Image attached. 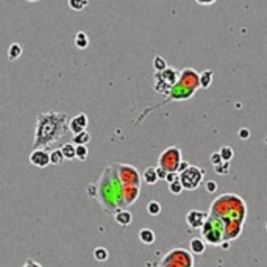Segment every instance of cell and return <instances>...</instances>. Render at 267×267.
<instances>
[{
  "label": "cell",
  "instance_id": "cell-1",
  "mask_svg": "<svg viewBox=\"0 0 267 267\" xmlns=\"http://www.w3.org/2000/svg\"><path fill=\"white\" fill-rule=\"evenodd\" d=\"M69 130L67 114L56 111H44L38 116L36 130H34L33 149H47L66 138Z\"/></svg>",
  "mask_w": 267,
  "mask_h": 267
},
{
  "label": "cell",
  "instance_id": "cell-2",
  "mask_svg": "<svg viewBox=\"0 0 267 267\" xmlns=\"http://www.w3.org/2000/svg\"><path fill=\"white\" fill-rule=\"evenodd\" d=\"M124 183L119 178L114 164L107 167L97 183V197L107 213H116L119 208L125 206L124 202Z\"/></svg>",
  "mask_w": 267,
  "mask_h": 267
},
{
  "label": "cell",
  "instance_id": "cell-3",
  "mask_svg": "<svg viewBox=\"0 0 267 267\" xmlns=\"http://www.w3.org/2000/svg\"><path fill=\"white\" fill-rule=\"evenodd\" d=\"M200 88V74H197L194 69L186 67L180 72L178 81L173 84V86L169 89L167 97L161 102L158 107L166 103H171L173 100H188L189 97H192L195 94V91ZM158 107H152L149 110H145L142 114H141V119H144L147 112H150L153 110H157Z\"/></svg>",
  "mask_w": 267,
  "mask_h": 267
},
{
  "label": "cell",
  "instance_id": "cell-4",
  "mask_svg": "<svg viewBox=\"0 0 267 267\" xmlns=\"http://www.w3.org/2000/svg\"><path fill=\"white\" fill-rule=\"evenodd\" d=\"M200 230H202L203 237H205V242L211 245H219L223 241L225 225L219 217L208 214V219L205 220V223H203V227Z\"/></svg>",
  "mask_w": 267,
  "mask_h": 267
},
{
  "label": "cell",
  "instance_id": "cell-5",
  "mask_svg": "<svg viewBox=\"0 0 267 267\" xmlns=\"http://www.w3.org/2000/svg\"><path fill=\"white\" fill-rule=\"evenodd\" d=\"M159 267H194V259L189 251L175 249L163 258Z\"/></svg>",
  "mask_w": 267,
  "mask_h": 267
},
{
  "label": "cell",
  "instance_id": "cell-6",
  "mask_svg": "<svg viewBox=\"0 0 267 267\" xmlns=\"http://www.w3.org/2000/svg\"><path fill=\"white\" fill-rule=\"evenodd\" d=\"M180 163H181V150L177 145L169 147L158 158V167L164 169L166 172H178Z\"/></svg>",
  "mask_w": 267,
  "mask_h": 267
},
{
  "label": "cell",
  "instance_id": "cell-7",
  "mask_svg": "<svg viewBox=\"0 0 267 267\" xmlns=\"http://www.w3.org/2000/svg\"><path fill=\"white\" fill-rule=\"evenodd\" d=\"M203 177H205V171H203V169L189 164L186 171L180 172V183L183 185V189L194 191V189H197L202 185Z\"/></svg>",
  "mask_w": 267,
  "mask_h": 267
},
{
  "label": "cell",
  "instance_id": "cell-8",
  "mask_svg": "<svg viewBox=\"0 0 267 267\" xmlns=\"http://www.w3.org/2000/svg\"><path fill=\"white\" fill-rule=\"evenodd\" d=\"M114 167H116L119 178L124 183V186H139L141 177L135 167L128 166V164H114Z\"/></svg>",
  "mask_w": 267,
  "mask_h": 267
},
{
  "label": "cell",
  "instance_id": "cell-9",
  "mask_svg": "<svg viewBox=\"0 0 267 267\" xmlns=\"http://www.w3.org/2000/svg\"><path fill=\"white\" fill-rule=\"evenodd\" d=\"M30 163L34 167H39V169H44L50 164V153H48L46 149H33V152L30 153Z\"/></svg>",
  "mask_w": 267,
  "mask_h": 267
},
{
  "label": "cell",
  "instance_id": "cell-10",
  "mask_svg": "<svg viewBox=\"0 0 267 267\" xmlns=\"http://www.w3.org/2000/svg\"><path fill=\"white\" fill-rule=\"evenodd\" d=\"M206 219H208V214L203 213V211H199V209H191L186 214V222H188L189 227L194 228V230L202 228Z\"/></svg>",
  "mask_w": 267,
  "mask_h": 267
},
{
  "label": "cell",
  "instance_id": "cell-11",
  "mask_svg": "<svg viewBox=\"0 0 267 267\" xmlns=\"http://www.w3.org/2000/svg\"><path fill=\"white\" fill-rule=\"evenodd\" d=\"M88 126V116L84 114V112H80L79 116H75L74 119H70L69 121V130L77 135V133H81L86 130Z\"/></svg>",
  "mask_w": 267,
  "mask_h": 267
},
{
  "label": "cell",
  "instance_id": "cell-12",
  "mask_svg": "<svg viewBox=\"0 0 267 267\" xmlns=\"http://www.w3.org/2000/svg\"><path fill=\"white\" fill-rule=\"evenodd\" d=\"M114 220L121 225V227H128V225L131 223V220H133V216H131L130 211L119 209L114 213Z\"/></svg>",
  "mask_w": 267,
  "mask_h": 267
},
{
  "label": "cell",
  "instance_id": "cell-13",
  "mask_svg": "<svg viewBox=\"0 0 267 267\" xmlns=\"http://www.w3.org/2000/svg\"><path fill=\"white\" fill-rule=\"evenodd\" d=\"M189 247H191V251L194 255H202V253H205L206 250V242L200 237H194L191 239V242H189Z\"/></svg>",
  "mask_w": 267,
  "mask_h": 267
},
{
  "label": "cell",
  "instance_id": "cell-14",
  "mask_svg": "<svg viewBox=\"0 0 267 267\" xmlns=\"http://www.w3.org/2000/svg\"><path fill=\"white\" fill-rule=\"evenodd\" d=\"M142 180L147 183V185H155V183L159 180L157 167H147L144 171V173H142Z\"/></svg>",
  "mask_w": 267,
  "mask_h": 267
},
{
  "label": "cell",
  "instance_id": "cell-15",
  "mask_svg": "<svg viewBox=\"0 0 267 267\" xmlns=\"http://www.w3.org/2000/svg\"><path fill=\"white\" fill-rule=\"evenodd\" d=\"M139 241L142 242V244H145V245H150V244H153L155 242V239H157V236H155V233L150 230V228H142L139 231Z\"/></svg>",
  "mask_w": 267,
  "mask_h": 267
},
{
  "label": "cell",
  "instance_id": "cell-16",
  "mask_svg": "<svg viewBox=\"0 0 267 267\" xmlns=\"http://www.w3.org/2000/svg\"><path fill=\"white\" fill-rule=\"evenodd\" d=\"M61 152H63V155H64V158L66 159H74L75 158V149H77V145L74 144V142H66V144H63L61 147Z\"/></svg>",
  "mask_w": 267,
  "mask_h": 267
},
{
  "label": "cell",
  "instance_id": "cell-17",
  "mask_svg": "<svg viewBox=\"0 0 267 267\" xmlns=\"http://www.w3.org/2000/svg\"><path fill=\"white\" fill-rule=\"evenodd\" d=\"M74 42H75V46L79 47V48H86L88 46H89V38H88V34L84 33V31H79L75 34V39H74Z\"/></svg>",
  "mask_w": 267,
  "mask_h": 267
},
{
  "label": "cell",
  "instance_id": "cell-18",
  "mask_svg": "<svg viewBox=\"0 0 267 267\" xmlns=\"http://www.w3.org/2000/svg\"><path fill=\"white\" fill-rule=\"evenodd\" d=\"M89 141H91V135L86 130L81 131V133H77V135H74V138H72V142L75 145H86Z\"/></svg>",
  "mask_w": 267,
  "mask_h": 267
},
{
  "label": "cell",
  "instance_id": "cell-19",
  "mask_svg": "<svg viewBox=\"0 0 267 267\" xmlns=\"http://www.w3.org/2000/svg\"><path fill=\"white\" fill-rule=\"evenodd\" d=\"M20 55H22V47H20V44H17V42H13L8 48V60L14 61L20 58Z\"/></svg>",
  "mask_w": 267,
  "mask_h": 267
},
{
  "label": "cell",
  "instance_id": "cell-20",
  "mask_svg": "<svg viewBox=\"0 0 267 267\" xmlns=\"http://www.w3.org/2000/svg\"><path fill=\"white\" fill-rule=\"evenodd\" d=\"M64 155H63V152H61V149H55V150H52L50 152V164H53V166H60V164H63L64 163Z\"/></svg>",
  "mask_w": 267,
  "mask_h": 267
},
{
  "label": "cell",
  "instance_id": "cell-21",
  "mask_svg": "<svg viewBox=\"0 0 267 267\" xmlns=\"http://www.w3.org/2000/svg\"><path fill=\"white\" fill-rule=\"evenodd\" d=\"M213 83V70H205L200 74V88L208 89Z\"/></svg>",
  "mask_w": 267,
  "mask_h": 267
},
{
  "label": "cell",
  "instance_id": "cell-22",
  "mask_svg": "<svg viewBox=\"0 0 267 267\" xmlns=\"http://www.w3.org/2000/svg\"><path fill=\"white\" fill-rule=\"evenodd\" d=\"M67 5L74 11H83L89 5V0H67Z\"/></svg>",
  "mask_w": 267,
  "mask_h": 267
},
{
  "label": "cell",
  "instance_id": "cell-23",
  "mask_svg": "<svg viewBox=\"0 0 267 267\" xmlns=\"http://www.w3.org/2000/svg\"><path fill=\"white\" fill-rule=\"evenodd\" d=\"M108 256H110V253H108V250L105 249V247H97V249L94 250V258L97 259L98 263L107 261Z\"/></svg>",
  "mask_w": 267,
  "mask_h": 267
},
{
  "label": "cell",
  "instance_id": "cell-24",
  "mask_svg": "<svg viewBox=\"0 0 267 267\" xmlns=\"http://www.w3.org/2000/svg\"><path fill=\"white\" fill-rule=\"evenodd\" d=\"M147 213H149L150 216H158V214L161 213V205H159V202H157V200L149 202V205H147Z\"/></svg>",
  "mask_w": 267,
  "mask_h": 267
},
{
  "label": "cell",
  "instance_id": "cell-25",
  "mask_svg": "<svg viewBox=\"0 0 267 267\" xmlns=\"http://www.w3.org/2000/svg\"><path fill=\"white\" fill-rule=\"evenodd\" d=\"M219 153H220V157H222V161H227V163H230V159L233 158V149L231 147H228V145H223L222 149L219 150Z\"/></svg>",
  "mask_w": 267,
  "mask_h": 267
},
{
  "label": "cell",
  "instance_id": "cell-26",
  "mask_svg": "<svg viewBox=\"0 0 267 267\" xmlns=\"http://www.w3.org/2000/svg\"><path fill=\"white\" fill-rule=\"evenodd\" d=\"M75 158L80 159V161H84L88 158V147L86 145H77L75 149Z\"/></svg>",
  "mask_w": 267,
  "mask_h": 267
},
{
  "label": "cell",
  "instance_id": "cell-27",
  "mask_svg": "<svg viewBox=\"0 0 267 267\" xmlns=\"http://www.w3.org/2000/svg\"><path fill=\"white\" fill-rule=\"evenodd\" d=\"M169 189H171V192H172V194L178 195V194L183 191V185L180 183V180H177V181H172V183H169Z\"/></svg>",
  "mask_w": 267,
  "mask_h": 267
},
{
  "label": "cell",
  "instance_id": "cell-28",
  "mask_svg": "<svg viewBox=\"0 0 267 267\" xmlns=\"http://www.w3.org/2000/svg\"><path fill=\"white\" fill-rule=\"evenodd\" d=\"M228 169H230V163H227V161H223V163L214 166V171H216L217 173H222V175L227 173V172H228Z\"/></svg>",
  "mask_w": 267,
  "mask_h": 267
},
{
  "label": "cell",
  "instance_id": "cell-29",
  "mask_svg": "<svg viewBox=\"0 0 267 267\" xmlns=\"http://www.w3.org/2000/svg\"><path fill=\"white\" fill-rule=\"evenodd\" d=\"M153 64H155V67H157L158 72H161V70H164V69L167 67V64L163 61V58H159V56H157V58H155Z\"/></svg>",
  "mask_w": 267,
  "mask_h": 267
},
{
  "label": "cell",
  "instance_id": "cell-30",
  "mask_svg": "<svg viewBox=\"0 0 267 267\" xmlns=\"http://www.w3.org/2000/svg\"><path fill=\"white\" fill-rule=\"evenodd\" d=\"M211 163H213L214 166L223 163V161H222V157H220V153H219V152H214L213 155H211Z\"/></svg>",
  "mask_w": 267,
  "mask_h": 267
},
{
  "label": "cell",
  "instance_id": "cell-31",
  "mask_svg": "<svg viewBox=\"0 0 267 267\" xmlns=\"http://www.w3.org/2000/svg\"><path fill=\"white\" fill-rule=\"evenodd\" d=\"M206 191L208 192H216L217 191V183L216 181H206Z\"/></svg>",
  "mask_w": 267,
  "mask_h": 267
},
{
  "label": "cell",
  "instance_id": "cell-32",
  "mask_svg": "<svg viewBox=\"0 0 267 267\" xmlns=\"http://www.w3.org/2000/svg\"><path fill=\"white\" fill-rule=\"evenodd\" d=\"M22 267H42V266H41L39 263L34 261V259H27Z\"/></svg>",
  "mask_w": 267,
  "mask_h": 267
},
{
  "label": "cell",
  "instance_id": "cell-33",
  "mask_svg": "<svg viewBox=\"0 0 267 267\" xmlns=\"http://www.w3.org/2000/svg\"><path fill=\"white\" fill-rule=\"evenodd\" d=\"M197 3L202 5V6H209V5H213L216 0H195Z\"/></svg>",
  "mask_w": 267,
  "mask_h": 267
},
{
  "label": "cell",
  "instance_id": "cell-34",
  "mask_svg": "<svg viewBox=\"0 0 267 267\" xmlns=\"http://www.w3.org/2000/svg\"><path fill=\"white\" fill-rule=\"evenodd\" d=\"M239 136H241V138H247L249 136V131L247 130H241V131H239Z\"/></svg>",
  "mask_w": 267,
  "mask_h": 267
},
{
  "label": "cell",
  "instance_id": "cell-35",
  "mask_svg": "<svg viewBox=\"0 0 267 267\" xmlns=\"http://www.w3.org/2000/svg\"><path fill=\"white\" fill-rule=\"evenodd\" d=\"M27 2H30V3H36V2H39V0H27Z\"/></svg>",
  "mask_w": 267,
  "mask_h": 267
},
{
  "label": "cell",
  "instance_id": "cell-36",
  "mask_svg": "<svg viewBox=\"0 0 267 267\" xmlns=\"http://www.w3.org/2000/svg\"><path fill=\"white\" fill-rule=\"evenodd\" d=\"M266 228H267V223H266Z\"/></svg>",
  "mask_w": 267,
  "mask_h": 267
}]
</instances>
